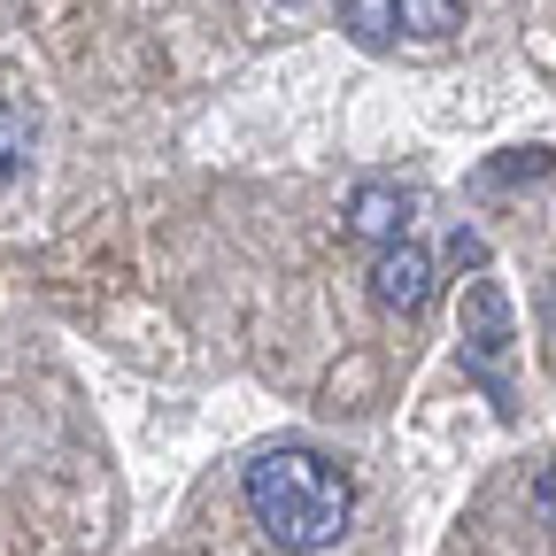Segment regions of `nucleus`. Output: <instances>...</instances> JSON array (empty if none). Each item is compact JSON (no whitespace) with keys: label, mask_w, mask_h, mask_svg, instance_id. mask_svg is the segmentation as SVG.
<instances>
[{"label":"nucleus","mask_w":556,"mask_h":556,"mask_svg":"<svg viewBox=\"0 0 556 556\" xmlns=\"http://www.w3.org/2000/svg\"><path fill=\"white\" fill-rule=\"evenodd\" d=\"M240 495H248V518L263 526V541L278 548H332L348 533V518H356V486H348V471L302 441L287 448H263L248 471H240Z\"/></svg>","instance_id":"nucleus-1"},{"label":"nucleus","mask_w":556,"mask_h":556,"mask_svg":"<svg viewBox=\"0 0 556 556\" xmlns=\"http://www.w3.org/2000/svg\"><path fill=\"white\" fill-rule=\"evenodd\" d=\"M510 348H518V317H510V294L495 287L486 270H471V287H464V371L495 394H503V364H510Z\"/></svg>","instance_id":"nucleus-2"},{"label":"nucleus","mask_w":556,"mask_h":556,"mask_svg":"<svg viewBox=\"0 0 556 556\" xmlns=\"http://www.w3.org/2000/svg\"><path fill=\"white\" fill-rule=\"evenodd\" d=\"M371 302H379V309H402V317H417V309L433 302V255L417 248L409 232L371 255Z\"/></svg>","instance_id":"nucleus-3"},{"label":"nucleus","mask_w":556,"mask_h":556,"mask_svg":"<svg viewBox=\"0 0 556 556\" xmlns=\"http://www.w3.org/2000/svg\"><path fill=\"white\" fill-rule=\"evenodd\" d=\"M348 232H356V240H371V248H387V240H402L409 232V193L402 186H356V193H348Z\"/></svg>","instance_id":"nucleus-4"},{"label":"nucleus","mask_w":556,"mask_h":556,"mask_svg":"<svg viewBox=\"0 0 556 556\" xmlns=\"http://www.w3.org/2000/svg\"><path fill=\"white\" fill-rule=\"evenodd\" d=\"M340 31L356 47H394L402 39V0H340Z\"/></svg>","instance_id":"nucleus-5"},{"label":"nucleus","mask_w":556,"mask_h":556,"mask_svg":"<svg viewBox=\"0 0 556 556\" xmlns=\"http://www.w3.org/2000/svg\"><path fill=\"white\" fill-rule=\"evenodd\" d=\"M464 0H402V39H456Z\"/></svg>","instance_id":"nucleus-6"},{"label":"nucleus","mask_w":556,"mask_h":556,"mask_svg":"<svg viewBox=\"0 0 556 556\" xmlns=\"http://www.w3.org/2000/svg\"><path fill=\"white\" fill-rule=\"evenodd\" d=\"M24 163H31V116L16 101H0V186H9Z\"/></svg>","instance_id":"nucleus-7"},{"label":"nucleus","mask_w":556,"mask_h":556,"mask_svg":"<svg viewBox=\"0 0 556 556\" xmlns=\"http://www.w3.org/2000/svg\"><path fill=\"white\" fill-rule=\"evenodd\" d=\"M541 170H556V155H548V148H533V155H495V170H486V178L503 186V178H541Z\"/></svg>","instance_id":"nucleus-8"},{"label":"nucleus","mask_w":556,"mask_h":556,"mask_svg":"<svg viewBox=\"0 0 556 556\" xmlns=\"http://www.w3.org/2000/svg\"><path fill=\"white\" fill-rule=\"evenodd\" d=\"M448 255H456V270H486V240H479V232H456Z\"/></svg>","instance_id":"nucleus-9"},{"label":"nucleus","mask_w":556,"mask_h":556,"mask_svg":"<svg viewBox=\"0 0 556 556\" xmlns=\"http://www.w3.org/2000/svg\"><path fill=\"white\" fill-rule=\"evenodd\" d=\"M533 518H541V526H556V471H541V479H533Z\"/></svg>","instance_id":"nucleus-10"},{"label":"nucleus","mask_w":556,"mask_h":556,"mask_svg":"<svg viewBox=\"0 0 556 556\" xmlns=\"http://www.w3.org/2000/svg\"><path fill=\"white\" fill-rule=\"evenodd\" d=\"M548 340H556V294H548Z\"/></svg>","instance_id":"nucleus-11"},{"label":"nucleus","mask_w":556,"mask_h":556,"mask_svg":"<svg viewBox=\"0 0 556 556\" xmlns=\"http://www.w3.org/2000/svg\"><path fill=\"white\" fill-rule=\"evenodd\" d=\"M278 9H302V0H278Z\"/></svg>","instance_id":"nucleus-12"}]
</instances>
